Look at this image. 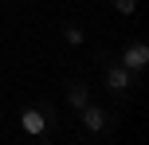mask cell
Wrapping results in <instances>:
<instances>
[{"instance_id": "3", "label": "cell", "mask_w": 149, "mask_h": 145, "mask_svg": "<svg viewBox=\"0 0 149 145\" xmlns=\"http://www.w3.org/2000/svg\"><path fill=\"white\" fill-rule=\"evenodd\" d=\"M106 86L110 90H126L130 86V67H110L106 71Z\"/></svg>"}, {"instance_id": "6", "label": "cell", "mask_w": 149, "mask_h": 145, "mask_svg": "<svg viewBox=\"0 0 149 145\" xmlns=\"http://www.w3.org/2000/svg\"><path fill=\"white\" fill-rule=\"evenodd\" d=\"M67 43H71V47L82 43V31H79V28H67Z\"/></svg>"}, {"instance_id": "1", "label": "cell", "mask_w": 149, "mask_h": 145, "mask_svg": "<svg viewBox=\"0 0 149 145\" xmlns=\"http://www.w3.org/2000/svg\"><path fill=\"white\" fill-rule=\"evenodd\" d=\"M145 63H149V47H145V43H130V47H126V55H122V67L141 71Z\"/></svg>"}, {"instance_id": "2", "label": "cell", "mask_w": 149, "mask_h": 145, "mask_svg": "<svg viewBox=\"0 0 149 145\" xmlns=\"http://www.w3.org/2000/svg\"><path fill=\"white\" fill-rule=\"evenodd\" d=\"M20 126H24V133H31V137H36V133H43V130H47V118L39 114V110H24Z\"/></svg>"}, {"instance_id": "5", "label": "cell", "mask_w": 149, "mask_h": 145, "mask_svg": "<svg viewBox=\"0 0 149 145\" xmlns=\"http://www.w3.org/2000/svg\"><path fill=\"white\" fill-rule=\"evenodd\" d=\"M71 106H74V110L86 106V86H74V90H71Z\"/></svg>"}, {"instance_id": "4", "label": "cell", "mask_w": 149, "mask_h": 145, "mask_svg": "<svg viewBox=\"0 0 149 145\" xmlns=\"http://www.w3.org/2000/svg\"><path fill=\"white\" fill-rule=\"evenodd\" d=\"M82 126H86L90 133H98V130H102V126H106L102 110H98V106H82Z\"/></svg>"}, {"instance_id": "7", "label": "cell", "mask_w": 149, "mask_h": 145, "mask_svg": "<svg viewBox=\"0 0 149 145\" xmlns=\"http://www.w3.org/2000/svg\"><path fill=\"white\" fill-rule=\"evenodd\" d=\"M114 8H118L122 16H130V12H134V0H114Z\"/></svg>"}]
</instances>
